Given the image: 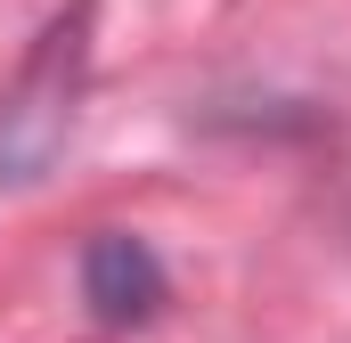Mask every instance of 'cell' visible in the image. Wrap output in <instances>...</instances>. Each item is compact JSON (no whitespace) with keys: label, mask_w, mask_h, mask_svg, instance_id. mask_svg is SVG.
Wrapping results in <instances>:
<instances>
[{"label":"cell","mask_w":351,"mask_h":343,"mask_svg":"<svg viewBox=\"0 0 351 343\" xmlns=\"http://www.w3.org/2000/svg\"><path fill=\"white\" fill-rule=\"evenodd\" d=\"M82 90H90V0H66L33 33L16 82L0 90V188H33L66 156Z\"/></svg>","instance_id":"6da1fadb"},{"label":"cell","mask_w":351,"mask_h":343,"mask_svg":"<svg viewBox=\"0 0 351 343\" xmlns=\"http://www.w3.org/2000/svg\"><path fill=\"white\" fill-rule=\"evenodd\" d=\"M82 303L98 311V327H147L172 303V270L147 237L131 229H98L82 246Z\"/></svg>","instance_id":"7a4b0ae2"}]
</instances>
